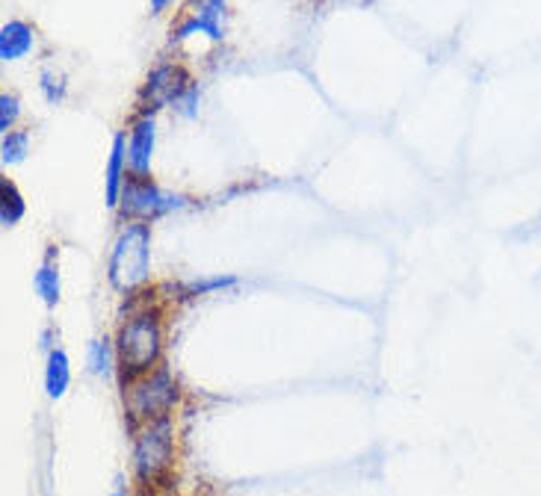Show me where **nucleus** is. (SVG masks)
Listing matches in <instances>:
<instances>
[{
	"label": "nucleus",
	"mask_w": 541,
	"mask_h": 496,
	"mask_svg": "<svg viewBox=\"0 0 541 496\" xmlns=\"http://www.w3.org/2000/svg\"><path fill=\"white\" fill-rule=\"evenodd\" d=\"M107 278L122 296L139 293L151 278V225L125 222L110 248Z\"/></svg>",
	"instance_id": "nucleus-2"
},
{
	"label": "nucleus",
	"mask_w": 541,
	"mask_h": 496,
	"mask_svg": "<svg viewBox=\"0 0 541 496\" xmlns=\"http://www.w3.org/2000/svg\"><path fill=\"white\" fill-rule=\"evenodd\" d=\"M237 278L234 275H216V278H204V281H193L187 290L190 296H204V293H213V290H225V287H234Z\"/></svg>",
	"instance_id": "nucleus-18"
},
{
	"label": "nucleus",
	"mask_w": 541,
	"mask_h": 496,
	"mask_svg": "<svg viewBox=\"0 0 541 496\" xmlns=\"http://www.w3.org/2000/svg\"><path fill=\"white\" fill-rule=\"evenodd\" d=\"M21 119V101L9 92L0 95V133L15 130V122Z\"/></svg>",
	"instance_id": "nucleus-16"
},
{
	"label": "nucleus",
	"mask_w": 541,
	"mask_h": 496,
	"mask_svg": "<svg viewBox=\"0 0 541 496\" xmlns=\"http://www.w3.org/2000/svg\"><path fill=\"white\" fill-rule=\"evenodd\" d=\"M36 45V30L27 21H6L0 27V60L18 62L24 60Z\"/></svg>",
	"instance_id": "nucleus-10"
},
{
	"label": "nucleus",
	"mask_w": 541,
	"mask_h": 496,
	"mask_svg": "<svg viewBox=\"0 0 541 496\" xmlns=\"http://www.w3.org/2000/svg\"><path fill=\"white\" fill-rule=\"evenodd\" d=\"M157 145L154 116H136L128 133V169L131 175H151V157Z\"/></svg>",
	"instance_id": "nucleus-8"
},
{
	"label": "nucleus",
	"mask_w": 541,
	"mask_h": 496,
	"mask_svg": "<svg viewBox=\"0 0 541 496\" xmlns=\"http://www.w3.org/2000/svg\"><path fill=\"white\" fill-rule=\"evenodd\" d=\"M113 361H119V358H116V349L110 346V340H89L86 364H89V370L95 372L98 378H110L113 375Z\"/></svg>",
	"instance_id": "nucleus-15"
},
{
	"label": "nucleus",
	"mask_w": 541,
	"mask_h": 496,
	"mask_svg": "<svg viewBox=\"0 0 541 496\" xmlns=\"http://www.w3.org/2000/svg\"><path fill=\"white\" fill-rule=\"evenodd\" d=\"M178 399H181V387L166 367L134 375L125 384V414L136 426L169 417Z\"/></svg>",
	"instance_id": "nucleus-3"
},
{
	"label": "nucleus",
	"mask_w": 541,
	"mask_h": 496,
	"mask_svg": "<svg viewBox=\"0 0 541 496\" xmlns=\"http://www.w3.org/2000/svg\"><path fill=\"white\" fill-rule=\"evenodd\" d=\"M128 136L125 133H116L113 139V151H110V160H107V169H104V204L110 210H119V198H122V189L128 184Z\"/></svg>",
	"instance_id": "nucleus-9"
},
{
	"label": "nucleus",
	"mask_w": 541,
	"mask_h": 496,
	"mask_svg": "<svg viewBox=\"0 0 541 496\" xmlns=\"http://www.w3.org/2000/svg\"><path fill=\"white\" fill-rule=\"evenodd\" d=\"M172 3H175V0H151V15H160V12H166Z\"/></svg>",
	"instance_id": "nucleus-20"
},
{
	"label": "nucleus",
	"mask_w": 541,
	"mask_h": 496,
	"mask_svg": "<svg viewBox=\"0 0 541 496\" xmlns=\"http://www.w3.org/2000/svg\"><path fill=\"white\" fill-rule=\"evenodd\" d=\"M116 358L128 378L160 367L163 358V313L151 305L134 310L116 337Z\"/></svg>",
	"instance_id": "nucleus-1"
},
{
	"label": "nucleus",
	"mask_w": 541,
	"mask_h": 496,
	"mask_svg": "<svg viewBox=\"0 0 541 496\" xmlns=\"http://www.w3.org/2000/svg\"><path fill=\"white\" fill-rule=\"evenodd\" d=\"M196 80L181 62H160L139 89V116H154L163 107H172L187 95Z\"/></svg>",
	"instance_id": "nucleus-6"
},
{
	"label": "nucleus",
	"mask_w": 541,
	"mask_h": 496,
	"mask_svg": "<svg viewBox=\"0 0 541 496\" xmlns=\"http://www.w3.org/2000/svg\"><path fill=\"white\" fill-rule=\"evenodd\" d=\"M134 476L142 485H157L175 461V426L172 417L136 426Z\"/></svg>",
	"instance_id": "nucleus-4"
},
{
	"label": "nucleus",
	"mask_w": 541,
	"mask_h": 496,
	"mask_svg": "<svg viewBox=\"0 0 541 496\" xmlns=\"http://www.w3.org/2000/svg\"><path fill=\"white\" fill-rule=\"evenodd\" d=\"M27 213V201L18 192V186L9 178H0V225L3 228H15Z\"/></svg>",
	"instance_id": "nucleus-13"
},
{
	"label": "nucleus",
	"mask_w": 541,
	"mask_h": 496,
	"mask_svg": "<svg viewBox=\"0 0 541 496\" xmlns=\"http://www.w3.org/2000/svg\"><path fill=\"white\" fill-rule=\"evenodd\" d=\"M71 384V364H68V355L57 346L48 352V367H45V390L51 399H63Z\"/></svg>",
	"instance_id": "nucleus-12"
},
{
	"label": "nucleus",
	"mask_w": 541,
	"mask_h": 496,
	"mask_svg": "<svg viewBox=\"0 0 541 496\" xmlns=\"http://www.w3.org/2000/svg\"><path fill=\"white\" fill-rule=\"evenodd\" d=\"M113 496H128V491H125V482H122V479H116V488H113Z\"/></svg>",
	"instance_id": "nucleus-21"
},
{
	"label": "nucleus",
	"mask_w": 541,
	"mask_h": 496,
	"mask_svg": "<svg viewBox=\"0 0 541 496\" xmlns=\"http://www.w3.org/2000/svg\"><path fill=\"white\" fill-rule=\"evenodd\" d=\"M199 101H202V92H199V83H193L187 89V95L175 104V113L184 116V119H196L199 116Z\"/></svg>",
	"instance_id": "nucleus-19"
},
{
	"label": "nucleus",
	"mask_w": 541,
	"mask_h": 496,
	"mask_svg": "<svg viewBox=\"0 0 541 496\" xmlns=\"http://www.w3.org/2000/svg\"><path fill=\"white\" fill-rule=\"evenodd\" d=\"M225 0H196L190 15L172 30V45L190 39V36H207L210 42L225 39V18H228Z\"/></svg>",
	"instance_id": "nucleus-7"
},
{
	"label": "nucleus",
	"mask_w": 541,
	"mask_h": 496,
	"mask_svg": "<svg viewBox=\"0 0 541 496\" xmlns=\"http://www.w3.org/2000/svg\"><path fill=\"white\" fill-rule=\"evenodd\" d=\"M42 95L48 104H60L66 98V77L57 71H42Z\"/></svg>",
	"instance_id": "nucleus-17"
},
{
	"label": "nucleus",
	"mask_w": 541,
	"mask_h": 496,
	"mask_svg": "<svg viewBox=\"0 0 541 496\" xmlns=\"http://www.w3.org/2000/svg\"><path fill=\"white\" fill-rule=\"evenodd\" d=\"M190 204L187 195H175V192H166L154 184L148 175H128V184L122 189V198H119V213L125 222H154V219H163L175 210H184Z\"/></svg>",
	"instance_id": "nucleus-5"
},
{
	"label": "nucleus",
	"mask_w": 541,
	"mask_h": 496,
	"mask_svg": "<svg viewBox=\"0 0 541 496\" xmlns=\"http://www.w3.org/2000/svg\"><path fill=\"white\" fill-rule=\"evenodd\" d=\"M27 154H30V133L27 130L3 133V142H0V163L3 166H18L27 160Z\"/></svg>",
	"instance_id": "nucleus-14"
},
{
	"label": "nucleus",
	"mask_w": 541,
	"mask_h": 496,
	"mask_svg": "<svg viewBox=\"0 0 541 496\" xmlns=\"http://www.w3.org/2000/svg\"><path fill=\"white\" fill-rule=\"evenodd\" d=\"M33 290L36 296L42 299L45 308H57L60 305V293H63V284H60V263H57V246L48 248L45 260L36 266L33 272Z\"/></svg>",
	"instance_id": "nucleus-11"
}]
</instances>
